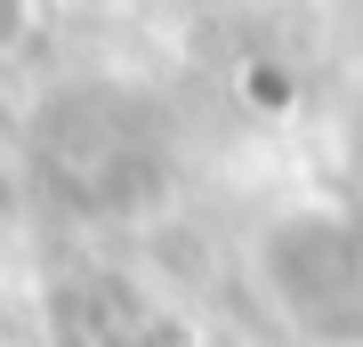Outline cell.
Wrapping results in <instances>:
<instances>
[{"label":"cell","mask_w":363,"mask_h":347,"mask_svg":"<svg viewBox=\"0 0 363 347\" xmlns=\"http://www.w3.org/2000/svg\"><path fill=\"white\" fill-rule=\"evenodd\" d=\"M40 16H49V0H0V65L40 40Z\"/></svg>","instance_id":"obj_1"},{"label":"cell","mask_w":363,"mask_h":347,"mask_svg":"<svg viewBox=\"0 0 363 347\" xmlns=\"http://www.w3.org/2000/svg\"><path fill=\"white\" fill-rule=\"evenodd\" d=\"M250 97H259V105H291V81H283V65H250Z\"/></svg>","instance_id":"obj_2"},{"label":"cell","mask_w":363,"mask_h":347,"mask_svg":"<svg viewBox=\"0 0 363 347\" xmlns=\"http://www.w3.org/2000/svg\"><path fill=\"white\" fill-rule=\"evenodd\" d=\"M49 9H73V16H121V9H138V0H49Z\"/></svg>","instance_id":"obj_3"}]
</instances>
